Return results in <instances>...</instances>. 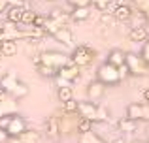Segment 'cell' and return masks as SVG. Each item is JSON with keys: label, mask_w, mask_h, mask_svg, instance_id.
Listing matches in <instances>:
<instances>
[{"label": "cell", "mask_w": 149, "mask_h": 143, "mask_svg": "<svg viewBox=\"0 0 149 143\" xmlns=\"http://www.w3.org/2000/svg\"><path fill=\"white\" fill-rule=\"evenodd\" d=\"M0 126L8 132L10 137H15V140H17V137L26 130V121L21 117V115H6V119L0 122Z\"/></svg>", "instance_id": "1"}, {"label": "cell", "mask_w": 149, "mask_h": 143, "mask_svg": "<svg viewBox=\"0 0 149 143\" xmlns=\"http://www.w3.org/2000/svg\"><path fill=\"white\" fill-rule=\"evenodd\" d=\"M95 57H96V51L93 47H89V45H77V47H74L72 55H70V62L76 64L77 68H83V66H89L95 60Z\"/></svg>", "instance_id": "2"}, {"label": "cell", "mask_w": 149, "mask_h": 143, "mask_svg": "<svg viewBox=\"0 0 149 143\" xmlns=\"http://www.w3.org/2000/svg\"><path fill=\"white\" fill-rule=\"evenodd\" d=\"M96 79L100 81L104 87H111V85H117L121 81V75H119V68L111 66V64L104 62L98 66L96 70Z\"/></svg>", "instance_id": "3"}, {"label": "cell", "mask_w": 149, "mask_h": 143, "mask_svg": "<svg viewBox=\"0 0 149 143\" xmlns=\"http://www.w3.org/2000/svg\"><path fill=\"white\" fill-rule=\"evenodd\" d=\"M68 62H70V57H66L64 53H61V51H45V53L40 55V64L51 66V68H55V70H61V68L66 66Z\"/></svg>", "instance_id": "4"}, {"label": "cell", "mask_w": 149, "mask_h": 143, "mask_svg": "<svg viewBox=\"0 0 149 143\" xmlns=\"http://www.w3.org/2000/svg\"><path fill=\"white\" fill-rule=\"evenodd\" d=\"M125 66L128 68V73H130V75H146L147 70H149L146 60H143L140 55H136V53H127Z\"/></svg>", "instance_id": "5"}, {"label": "cell", "mask_w": 149, "mask_h": 143, "mask_svg": "<svg viewBox=\"0 0 149 143\" xmlns=\"http://www.w3.org/2000/svg\"><path fill=\"white\" fill-rule=\"evenodd\" d=\"M127 119H130V121H147L149 122V104H128L127 106Z\"/></svg>", "instance_id": "6"}, {"label": "cell", "mask_w": 149, "mask_h": 143, "mask_svg": "<svg viewBox=\"0 0 149 143\" xmlns=\"http://www.w3.org/2000/svg\"><path fill=\"white\" fill-rule=\"evenodd\" d=\"M77 113H79V117L83 119H89V121L95 124V122H98V106L93 102H79V106H77Z\"/></svg>", "instance_id": "7"}, {"label": "cell", "mask_w": 149, "mask_h": 143, "mask_svg": "<svg viewBox=\"0 0 149 143\" xmlns=\"http://www.w3.org/2000/svg\"><path fill=\"white\" fill-rule=\"evenodd\" d=\"M57 77H61V79H64L66 83H72V81L79 79V68H77L76 64L68 62V64H66V66H62L61 70H58Z\"/></svg>", "instance_id": "8"}, {"label": "cell", "mask_w": 149, "mask_h": 143, "mask_svg": "<svg viewBox=\"0 0 149 143\" xmlns=\"http://www.w3.org/2000/svg\"><path fill=\"white\" fill-rule=\"evenodd\" d=\"M104 92H106V87L98 79L91 81V83L87 85V98H89V102H93V104H95L96 100H100L102 96H104Z\"/></svg>", "instance_id": "9"}, {"label": "cell", "mask_w": 149, "mask_h": 143, "mask_svg": "<svg viewBox=\"0 0 149 143\" xmlns=\"http://www.w3.org/2000/svg\"><path fill=\"white\" fill-rule=\"evenodd\" d=\"M17 81H19V77L15 75V72H6V73L0 75V88H2L6 94H10V92L13 90V87H15Z\"/></svg>", "instance_id": "10"}, {"label": "cell", "mask_w": 149, "mask_h": 143, "mask_svg": "<svg viewBox=\"0 0 149 143\" xmlns=\"http://www.w3.org/2000/svg\"><path fill=\"white\" fill-rule=\"evenodd\" d=\"M23 11H25V8H23L21 4L8 6V10H6V19H8V23H11V25H19V23H21Z\"/></svg>", "instance_id": "11"}, {"label": "cell", "mask_w": 149, "mask_h": 143, "mask_svg": "<svg viewBox=\"0 0 149 143\" xmlns=\"http://www.w3.org/2000/svg\"><path fill=\"white\" fill-rule=\"evenodd\" d=\"M45 128H47V136L53 137V140H57V137L61 136V121H58L57 115L47 117V121H45Z\"/></svg>", "instance_id": "12"}, {"label": "cell", "mask_w": 149, "mask_h": 143, "mask_svg": "<svg viewBox=\"0 0 149 143\" xmlns=\"http://www.w3.org/2000/svg\"><path fill=\"white\" fill-rule=\"evenodd\" d=\"M125 59H127V53H125L123 49H111L106 62L111 64V66H115V68H121L125 64Z\"/></svg>", "instance_id": "13"}, {"label": "cell", "mask_w": 149, "mask_h": 143, "mask_svg": "<svg viewBox=\"0 0 149 143\" xmlns=\"http://www.w3.org/2000/svg\"><path fill=\"white\" fill-rule=\"evenodd\" d=\"M53 38L58 41V44H64V45H68V47H72V45H74V36H72V32H70L68 26L58 28L57 32L53 34Z\"/></svg>", "instance_id": "14"}, {"label": "cell", "mask_w": 149, "mask_h": 143, "mask_svg": "<svg viewBox=\"0 0 149 143\" xmlns=\"http://www.w3.org/2000/svg\"><path fill=\"white\" fill-rule=\"evenodd\" d=\"M132 13H134V10L128 4H117V8L113 10V17L117 21H128V19H132Z\"/></svg>", "instance_id": "15"}, {"label": "cell", "mask_w": 149, "mask_h": 143, "mask_svg": "<svg viewBox=\"0 0 149 143\" xmlns=\"http://www.w3.org/2000/svg\"><path fill=\"white\" fill-rule=\"evenodd\" d=\"M40 141H42V134L34 128H26L17 137V143H40Z\"/></svg>", "instance_id": "16"}, {"label": "cell", "mask_w": 149, "mask_h": 143, "mask_svg": "<svg viewBox=\"0 0 149 143\" xmlns=\"http://www.w3.org/2000/svg\"><path fill=\"white\" fill-rule=\"evenodd\" d=\"M128 38H130V41H136V44L146 41L147 38H149L147 28H146V26H132L130 32H128Z\"/></svg>", "instance_id": "17"}, {"label": "cell", "mask_w": 149, "mask_h": 143, "mask_svg": "<svg viewBox=\"0 0 149 143\" xmlns=\"http://www.w3.org/2000/svg\"><path fill=\"white\" fill-rule=\"evenodd\" d=\"M29 92H30V88H29V85L26 83H23L21 79L15 83V87H13V90L10 92L11 96H13L15 100H21V98H25V96H29Z\"/></svg>", "instance_id": "18"}, {"label": "cell", "mask_w": 149, "mask_h": 143, "mask_svg": "<svg viewBox=\"0 0 149 143\" xmlns=\"http://www.w3.org/2000/svg\"><path fill=\"white\" fill-rule=\"evenodd\" d=\"M117 128L121 130V132H125V134H128V132H136L138 130V122L136 121H130V119H127V117H123L119 122H117Z\"/></svg>", "instance_id": "19"}, {"label": "cell", "mask_w": 149, "mask_h": 143, "mask_svg": "<svg viewBox=\"0 0 149 143\" xmlns=\"http://www.w3.org/2000/svg\"><path fill=\"white\" fill-rule=\"evenodd\" d=\"M0 53H2V57H13L17 53V41H0Z\"/></svg>", "instance_id": "20"}, {"label": "cell", "mask_w": 149, "mask_h": 143, "mask_svg": "<svg viewBox=\"0 0 149 143\" xmlns=\"http://www.w3.org/2000/svg\"><path fill=\"white\" fill-rule=\"evenodd\" d=\"M70 17H72L74 21H87V19L91 17V8H74Z\"/></svg>", "instance_id": "21"}, {"label": "cell", "mask_w": 149, "mask_h": 143, "mask_svg": "<svg viewBox=\"0 0 149 143\" xmlns=\"http://www.w3.org/2000/svg\"><path fill=\"white\" fill-rule=\"evenodd\" d=\"M57 98L58 102H70V100H74V90L72 87H58L57 88Z\"/></svg>", "instance_id": "22"}, {"label": "cell", "mask_w": 149, "mask_h": 143, "mask_svg": "<svg viewBox=\"0 0 149 143\" xmlns=\"http://www.w3.org/2000/svg\"><path fill=\"white\" fill-rule=\"evenodd\" d=\"M77 143H106L98 134L95 132H87V134H79V137H77Z\"/></svg>", "instance_id": "23"}, {"label": "cell", "mask_w": 149, "mask_h": 143, "mask_svg": "<svg viewBox=\"0 0 149 143\" xmlns=\"http://www.w3.org/2000/svg\"><path fill=\"white\" fill-rule=\"evenodd\" d=\"M76 132H77V134H87V132H93V122L89 121V119H83V117H79V119H77Z\"/></svg>", "instance_id": "24"}, {"label": "cell", "mask_w": 149, "mask_h": 143, "mask_svg": "<svg viewBox=\"0 0 149 143\" xmlns=\"http://www.w3.org/2000/svg\"><path fill=\"white\" fill-rule=\"evenodd\" d=\"M49 19H53V21L58 23L61 26H66V23H68V15L62 13V10H53L49 13Z\"/></svg>", "instance_id": "25"}, {"label": "cell", "mask_w": 149, "mask_h": 143, "mask_svg": "<svg viewBox=\"0 0 149 143\" xmlns=\"http://www.w3.org/2000/svg\"><path fill=\"white\" fill-rule=\"evenodd\" d=\"M34 17H36V13H34L32 10H26V8H25V11H23V15H21V23H19V25H23L25 28H29V26H32Z\"/></svg>", "instance_id": "26"}, {"label": "cell", "mask_w": 149, "mask_h": 143, "mask_svg": "<svg viewBox=\"0 0 149 143\" xmlns=\"http://www.w3.org/2000/svg\"><path fill=\"white\" fill-rule=\"evenodd\" d=\"M38 73H40L42 77L55 79V77H57V73H58V70H55V68H51V66H44V64H40V66H38Z\"/></svg>", "instance_id": "27"}, {"label": "cell", "mask_w": 149, "mask_h": 143, "mask_svg": "<svg viewBox=\"0 0 149 143\" xmlns=\"http://www.w3.org/2000/svg\"><path fill=\"white\" fill-rule=\"evenodd\" d=\"M113 0H93V6H95V10L102 11V13H108V10L111 8Z\"/></svg>", "instance_id": "28"}, {"label": "cell", "mask_w": 149, "mask_h": 143, "mask_svg": "<svg viewBox=\"0 0 149 143\" xmlns=\"http://www.w3.org/2000/svg\"><path fill=\"white\" fill-rule=\"evenodd\" d=\"M77 106H79V102L70 100V102H64V104H62V109H64L66 115H74V113H77Z\"/></svg>", "instance_id": "29"}, {"label": "cell", "mask_w": 149, "mask_h": 143, "mask_svg": "<svg viewBox=\"0 0 149 143\" xmlns=\"http://www.w3.org/2000/svg\"><path fill=\"white\" fill-rule=\"evenodd\" d=\"M134 4H136V8H138L140 13H143L146 19L149 21V0H134Z\"/></svg>", "instance_id": "30"}, {"label": "cell", "mask_w": 149, "mask_h": 143, "mask_svg": "<svg viewBox=\"0 0 149 143\" xmlns=\"http://www.w3.org/2000/svg\"><path fill=\"white\" fill-rule=\"evenodd\" d=\"M72 8H91L93 0H66Z\"/></svg>", "instance_id": "31"}, {"label": "cell", "mask_w": 149, "mask_h": 143, "mask_svg": "<svg viewBox=\"0 0 149 143\" xmlns=\"http://www.w3.org/2000/svg\"><path fill=\"white\" fill-rule=\"evenodd\" d=\"M140 57H142L143 60H146V64L149 66V38L146 41H143V45H142V51H140Z\"/></svg>", "instance_id": "32"}, {"label": "cell", "mask_w": 149, "mask_h": 143, "mask_svg": "<svg viewBox=\"0 0 149 143\" xmlns=\"http://www.w3.org/2000/svg\"><path fill=\"white\" fill-rule=\"evenodd\" d=\"M45 21H47V17H45V15H38L36 13L32 26H34V28H44V26H45Z\"/></svg>", "instance_id": "33"}, {"label": "cell", "mask_w": 149, "mask_h": 143, "mask_svg": "<svg viewBox=\"0 0 149 143\" xmlns=\"http://www.w3.org/2000/svg\"><path fill=\"white\" fill-rule=\"evenodd\" d=\"M0 143H10V136H8V132L0 126Z\"/></svg>", "instance_id": "34"}, {"label": "cell", "mask_w": 149, "mask_h": 143, "mask_svg": "<svg viewBox=\"0 0 149 143\" xmlns=\"http://www.w3.org/2000/svg\"><path fill=\"white\" fill-rule=\"evenodd\" d=\"M119 75H121V81H123V79H127V77L130 75V73H128V68L125 66V64H123V66L119 68Z\"/></svg>", "instance_id": "35"}, {"label": "cell", "mask_w": 149, "mask_h": 143, "mask_svg": "<svg viewBox=\"0 0 149 143\" xmlns=\"http://www.w3.org/2000/svg\"><path fill=\"white\" fill-rule=\"evenodd\" d=\"M8 10V0H0V13Z\"/></svg>", "instance_id": "36"}, {"label": "cell", "mask_w": 149, "mask_h": 143, "mask_svg": "<svg viewBox=\"0 0 149 143\" xmlns=\"http://www.w3.org/2000/svg\"><path fill=\"white\" fill-rule=\"evenodd\" d=\"M109 143H127V141H125V137H115V140H111Z\"/></svg>", "instance_id": "37"}, {"label": "cell", "mask_w": 149, "mask_h": 143, "mask_svg": "<svg viewBox=\"0 0 149 143\" xmlns=\"http://www.w3.org/2000/svg\"><path fill=\"white\" fill-rule=\"evenodd\" d=\"M143 100H146V104H149V88L143 90Z\"/></svg>", "instance_id": "38"}, {"label": "cell", "mask_w": 149, "mask_h": 143, "mask_svg": "<svg viewBox=\"0 0 149 143\" xmlns=\"http://www.w3.org/2000/svg\"><path fill=\"white\" fill-rule=\"evenodd\" d=\"M4 98H6V92H4V90H2V88H0V102H2V100H4Z\"/></svg>", "instance_id": "39"}, {"label": "cell", "mask_w": 149, "mask_h": 143, "mask_svg": "<svg viewBox=\"0 0 149 143\" xmlns=\"http://www.w3.org/2000/svg\"><path fill=\"white\" fill-rule=\"evenodd\" d=\"M132 143H146V141H142V140H136V141H132Z\"/></svg>", "instance_id": "40"}, {"label": "cell", "mask_w": 149, "mask_h": 143, "mask_svg": "<svg viewBox=\"0 0 149 143\" xmlns=\"http://www.w3.org/2000/svg\"><path fill=\"white\" fill-rule=\"evenodd\" d=\"M45 2H55V0H45Z\"/></svg>", "instance_id": "41"}, {"label": "cell", "mask_w": 149, "mask_h": 143, "mask_svg": "<svg viewBox=\"0 0 149 143\" xmlns=\"http://www.w3.org/2000/svg\"><path fill=\"white\" fill-rule=\"evenodd\" d=\"M147 136H149V126H147Z\"/></svg>", "instance_id": "42"}, {"label": "cell", "mask_w": 149, "mask_h": 143, "mask_svg": "<svg viewBox=\"0 0 149 143\" xmlns=\"http://www.w3.org/2000/svg\"><path fill=\"white\" fill-rule=\"evenodd\" d=\"M0 60H2V53H0Z\"/></svg>", "instance_id": "43"}, {"label": "cell", "mask_w": 149, "mask_h": 143, "mask_svg": "<svg viewBox=\"0 0 149 143\" xmlns=\"http://www.w3.org/2000/svg\"><path fill=\"white\" fill-rule=\"evenodd\" d=\"M147 143H149V141H147Z\"/></svg>", "instance_id": "44"}]
</instances>
